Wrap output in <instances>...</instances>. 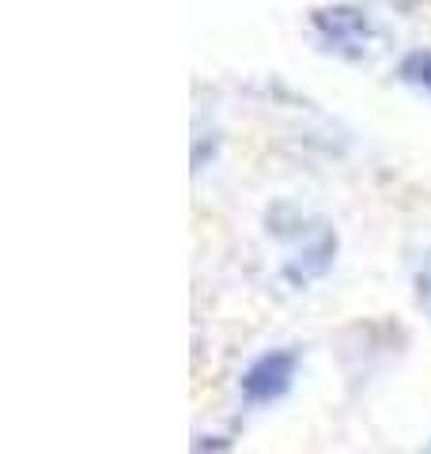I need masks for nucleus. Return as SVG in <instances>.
Wrapping results in <instances>:
<instances>
[{
  "label": "nucleus",
  "mask_w": 431,
  "mask_h": 454,
  "mask_svg": "<svg viewBox=\"0 0 431 454\" xmlns=\"http://www.w3.org/2000/svg\"><path fill=\"white\" fill-rule=\"evenodd\" d=\"M314 31L322 35L333 50H349V53H364L371 42V23L364 12L356 8H322L314 12Z\"/></svg>",
  "instance_id": "obj_1"
},
{
  "label": "nucleus",
  "mask_w": 431,
  "mask_h": 454,
  "mask_svg": "<svg viewBox=\"0 0 431 454\" xmlns=\"http://www.w3.org/2000/svg\"><path fill=\"white\" fill-rule=\"evenodd\" d=\"M401 80L412 83V88L431 91V50H412L401 61Z\"/></svg>",
  "instance_id": "obj_2"
},
{
  "label": "nucleus",
  "mask_w": 431,
  "mask_h": 454,
  "mask_svg": "<svg viewBox=\"0 0 431 454\" xmlns=\"http://www.w3.org/2000/svg\"><path fill=\"white\" fill-rule=\"evenodd\" d=\"M420 295L431 303V258H427V265H424V273H420Z\"/></svg>",
  "instance_id": "obj_3"
}]
</instances>
